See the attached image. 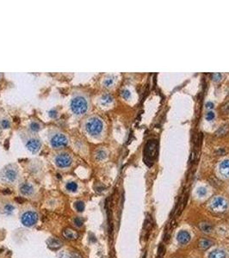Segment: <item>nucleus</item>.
<instances>
[{"instance_id":"f257e3e1","label":"nucleus","mask_w":229,"mask_h":258,"mask_svg":"<svg viewBox=\"0 0 229 258\" xmlns=\"http://www.w3.org/2000/svg\"><path fill=\"white\" fill-rule=\"evenodd\" d=\"M90 98L85 92L76 91L70 101V109L76 117L85 115L90 109Z\"/></svg>"},{"instance_id":"f03ea898","label":"nucleus","mask_w":229,"mask_h":258,"mask_svg":"<svg viewBox=\"0 0 229 258\" xmlns=\"http://www.w3.org/2000/svg\"><path fill=\"white\" fill-rule=\"evenodd\" d=\"M104 124L103 120L96 115L89 116L83 122V129L86 133V134L95 139L101 136Z\"/></svg>"},{"instance_id":"7ed1b4c3","label":"nucleus","mask_w":229,"mask_h":258,"mask_svg":"<svg viewBox=\"0 0 229 258\" xmlns=\"http://www.w3.org/2000/svg\"><path fill=\"white\" fill-rule=\"evenodd\" d=\"M48 139L50 146L55 150H61L66 147L69 142V137L63 131L56 127H52L48 131Z\"/></svg>"},{"instance_id":"20e7f679","label":"nucleus","mask_w":229,"mask_h":258,"mask_svg":"<svg viewBox=\"0 0 229 258\" xmlns=\"http://www.w3.org/2000/svg\"><path fill=\"white\" fill-rule=\"evenodd\" d=\"M21 138L25 144L26 148L32 153H36L42 146L41 138L34 133L29 130H24L21 132Z\"/></svg>"},{"instance_id":"39448f33","label":"nucleus","mask_w":229,"mask_h":258,"mask_svg":"<svg viewBox=\"0 0 229 258\" xmlns=\"http://www.w3.org/2000/svg\"><path fill=\"white\" fill-rule=\"evenodd\" d=\"M19 177V171L16 164H8L0 172V179L8 184L15 183Z\"/></svg>"},{"instance_id":"423d86ee","label":"nucleus","mask_w":229,"mask_h":258,"mask_svg":"<svg viewBox=\"0 0 229 258\" xmlns=\"http://www.w3.org/2000/svg\"><path fill=\"white\" fill-rule=\"evenodd\" d=\"M159 151V142L157 140H148L144 149V158L146 164H150L149 163L153 164L155 158H157Z\"/></svg>"},{"instance_id":"0eeeda50","label":"nucleus","mask_w":229,"mask_h":258,"mask_svg":"<svg viewBox=\"0 0 229 258\" xmlns=\"http://www.w3.org/2000/svg\"><path fill=\"white\" fill-rule=\"evenodd\" d=\"M54 164L59 169H66L69 168L72 163H73V158L72 156L65 151H61L58 152L54 157Z\"/></svg>"},{"instance_id":"6e6552de","label":"nucleus","mask_w":229,"mask_h":258,"mask_svg":"<svg viewBox=\"0 0 229 258\" xmlns=\"http://www.w3.org/2000/svg\"><path fill=\"white\" fill-rule=\"evenodd\" d=\"M211 209L215 213H224L227 211L228 207V201L221 196L215 197L213 199L210 204Z\"/></svg>"},{"instance_id":"1a4fd4ad","label":"nucleus","mask_w":229,"mask_h":258,"mask_svg":"<svg viewBox=\"0 0 229 258\" xmlns=\"http://www.w3.org/2000/svg\"><path fill=\"white\" fill-rule=\"evenodd\" d=\"M38 219H39V216H38L37 213H35L34 211H28V212H25L22 215L21 221L24 226L31 227L37 223Z\"/></svg>"},{"instance_id":"9d476101","label":"nucleus","mask_w":229,"mask_h":258,"mask_svg":"<svg viewBox=\"0 0 229 258\" xmlns=\"http://www.w3.org/2000/svg\"><path fill=\"white\" fill-rule=\"evenodd\" d=\"M19 191L20 193L24 195V196H28V197H30L32 196L34 194V186L29 183V182H23L20 185L19 187Z\"/></svg>"},{"instance_id":"9b49d317","label":"nucleus","mask_w":229,"mask_h":258,"mask_svg":"<svg viewBox=\"0 0 229 258\" xmlns=\"http://www.w3.org/2000/svg\"><path fill=\"white\" fill-rule=\"evenodd\" d=\"M63 243L61 240H59V238H56V237H49L48 240H47V245L49 249L51 250H59V248H61Z\"/></svg>"},{"instance_id":"f8f14e48","label":"nucleus","mask_w":229,"mask_h":258,"mask_svg":"<svg viewBox=\"0 0 229 258\" xmlns=\"http://www.w3.org/2000/svg\"><path fill=\"white\" fill-rule=\"evenodd\" d=\"M177 241L181 244H186L190 241V234L186 230H181L177 233Z\"/></svg>"},{"instance_id":"ddd939ff","label":"nucleus","mask_w":229,"mask_h":258,"mask_svg":"<svg viewBox=\"0 0 229 258\" xmlns=\"http://www.w3.org/2000/svg\"><path fill=\"white\" fill-rule=\"evenodd\" d=\"M63 237L68 240H76L79 237V234L75 230L72 229L70 227H67L66 229H64L63 232Z\"/></svg>"},{"instance_id":"4468645a","label":"nucleus","mask_w":229,"mask_h":258,"mask_svg":"<svg viewBox=\"0 0 229 258\" xmlns=\"http://www.w3.org/2000/svg\"><path fill=\"white\" fill-rule=\"evenodd\" d=\"M219 170L221 175H222L224 177H229V160L226 159L220 163Z\"/></svg>"},{"instance_id":"2eb2a0df","label":"nucleus","mask_w":229,"mask_h":258,"mask_svg":"<svg viewBox=\"0 0 229 258\" xmlns=\"http://www.w3.org/2000/svg\"><path fill=\"white\" fill-rule=\"evenodd\" d=\"M113 102V96L109 94V93H105V94H103L100 98H99V103L102 106H107V105H110L111 103Z\"/></svg>"},{"instance_id":"dca6fc26","label":"nucleus","mask_w":229,"mask_h":258,"mask_svg":"<svg viewBox=\"0 0 229 258\" xmlns=\"http://www.w3.org/2000/svg\"><path fill=\"white\" fill-rule=\"evenodd\" d=\"M42 128V124L38 120H31L29 124V130L32 133H36Z\"/></svg>"},{"instance_id":"f3484780","label":"nucleus","mask_w":229,"mask_h":258,"mask_svg":"<svg viewBox=\"0 0 229 258\" xmlns=\"http://www.w3.org/2000/svg\"><path fill=\"white\" fill-rule=\"evenodd\" d=\"M59 258H83L80 254L76 251H67L64 250L59 254Z\"/></svg>"},{"instance_id":"a211bd4d","label":"nucleus","mask_w":229,"mask_h":258,"mask_svg":"<svg viewBox=\"0 0 229 258\" xmlns=\"http://www.w3.org/2000/svg\"><path fill=\"white\" fill-rule=\"evenodd\" d=\"M226 253L225 251H223L222 250L220 249H216L212 250L209 254H208V258H226Z\"/></svg>"},{"instance_id":"6ab92c4d","label":"nucleus","mask_w":229,"mask_h":258,"mask_svg":"<svg viewBox=\"0 0 229 258\" xmlns=\"http://www.w3.org/2000/svg\"><path fill=\"white\" fill-rule=\"evenodd\" d=\"M212 244H213V242L211 240H209V239H207V238L200 239L199 242H198V247L201 250H206L210 246H212Z\"/></svg>"},{"instance_id":"aec40b11","label":"nucleus","mask_w":229,"mask_h":258,"mask_svg":"<svg viewBox=\"0 0 229 258\" xmlns=\"http://www.w3.org/2000/svg\"><path fill=\"white\" fill-rule=\"evenodd\" d=\"M198 227L202 232L207 233V234L211 233L212 230H213V226L210 223H208V222H201L200 224L198 225Z\"/></svg>"},{"instance_id":"412c9836","label":"nucleus","mask_w":229,"mask_h":258,"mask_svg":"<svg viewBox=\"0 0 229 258\" xmlns=\"http://www.w3.org/2000/svg\"><path fill=\"white\" fill-rule=\"evenodd\" d=\"M66 187V189L69 192H72V193H75L77 192L78 189H79V185L76 182L74 181H70V182H67L65 185Z\"/></svg>"},{"instance_id":"4be33fe9","label":"nucleus","mask_w":229,"mask_h":258,"mask_svg":"<svg viewBox=\"0 0 229 258\" xmlns=\"http://www.w3.org/2000/svg\"><path fill=\"white\" fill-rule=\"evenodd\" d=\"M0 127L3 129H8L10 127V120L8 117L3 116L0 118Z\"/></svg>"},{"instance_id":"5701e85b","label":"nucleus","mask_w":229,"mask_h":258,"mask_svg":"<svg viewBox=\"0 0 229 258\" xmlns=\"http://www.w3.org/2000/svg\"><path fill=\"white\" fill-rule=\"evenodd\" d=\"M3 213L6 214V215H11L15 210V206L11 204V203H6L3 207Z\"/></svg>"},{"instance_id":"b1692460","label":"nucleus","mask_w":229,"mask_h":258,"mask_svg":"<svg viewBox=\"0 0 229 258\" xmlns=\"http://www.w3.org/2000/svg\"><path fill=\"white\" fill-rule=\"evenodd\" d=\"M229 131V126L228 125H223L221 126L215 133V134L217 136H224L228 133V132Z\"/></svg>"},{"instance_id":"393cba45","label":"nucleus","mask_w":229,"mask_h":258,"mask_svg":"<svg viewBox=\"0 0 229 258\" xmlns=\"http://www.w3.org/2000/svg\"><path fill=\"white\" fill-rule=\"evenodd\" d=\"M75 210L79 213H82L84 212L85 210V207H86V205H85V202L82 201H77L74 202V205H73Z\"/></svg>"},{"instance_id":"a878e982","label":"nucleus","mask_w":229,"mask_h":258,"mask_svg":"<svg viewBox=\"0 0 229 258\" xmlns=\"http://www.w3.org/2000/svg\"><path fill=\"white\" fill-rule=\"evenodd\" d=\"M107 158V152L103 149H98L96 151V158L97 160H103Z\"/></svg>"},{"instance_id":"bb28decb","label":"nucleus","mask_w":229,"mask_h":258,"mask_svg":"<svg viewBox=\"0 0 229 258\" xmlns=\"http://www.w3.org/2000/svg\"><path fill=\"white\" fill-rule=\"evenodd\" d=\"M114 77H113V76H108L103 80V85H104V87L109 88V87H111L112 86V85L114 84Z\"/></svg>"},{"instance_id":"cd10ccee","label":"nucleus","mask_w":229,"mask_h":258,"mask_svg":"<svg viewBox=\"0 0 229 258\" xmlns=\"http://www.w3.org/2000/svg\"><path fill=\"white\" fill-rule=\"evenodd\" d=\"M73 223H74V225H75L76 226H78V227H81V226H83V224H84V219H83L82 218L77 216V217H74V219H73Z\"/></svg>"},{"instance_id":"c85d7f7f","label":"nucleus","mask_w":229,"mask_h":258,"mask_svg":"<svg viewBox=\"0 0 229 258\" xmlns=\"http://www.w3.org/2000/svg\"><path fill=\"white\" fill-rule=\"evenodd\" d=\"M121 96H122L124 99H128V98L131 96V93H130V91H129L128 89H122V90L121 91Z\"/></svg>"},{"instance_id":"c756f323","label":"nucleus","mask_w":229,"mask_h":258,"mask_svg":"<svg viewBox=\"0 0 229 258\" xmlns=\"http://www.w3.org/2000/svg\"><path fill=\"white\" fill-rule=\"evenodd\" d=\"M197 195H198L200 197L205 196V195H207V189H206V188H204V187H201V188H199V189H197Z\"/></svg>"},{"instance_id":"7c9ffc66","label":"nucleus","mask_w":229,"mask_h":258,"mask_svg":"<svg viewBox=\"0 0 229 258\" xmlns=\"http://www.w3.org/2000/svg\"><path fill=\"white\" fill-rule=\"evenodd\" d=\"M221 111L224 113V114H228L229 113V102H228L227 103H225L222 107H221Z\"/></svg>"},{"instance_id":"2f4dec72","label":"nucleus","mask_w":229,"mask_h":258,"mask_svg":"<svg viewBox=\"0 0 229 258\" xmlns=\"http://www.w3.org/2000/svg\"><path fill=\"white\" fill-rule=\"evenodd\" d=\"M221 78V73H214L212 75V79H214L215 81H218Z\"/></svg>"},{"instance_id":"473e14b6","label":"nucleus","mask_w":229,"mask_h":258,"mask_svg":"<svg viewBox=\"0 0 229 258\" xmlns=\"http://www.w3.org/2000/svg\"><path fill=\"white\" fill-rule=\"evenodd\" d=\"M215 118V114L213 112H208L206 115V119L208 120H212Z\"/></svg>"},{"instance_id":"72a5a7b5","label":"nucleus","mask_w":229,"mask_h":258,"mask_svg":"<svg viewBox=\"0 0 229 258\" xmlns=\"http://www.w3.org/2000/svg\"><path fill=\"white\" fill-rule=\"evenodd\" d=\"M206 107H207L208 109H212V108L214 107V104H213L211 102H208V103H206Z\"/></svg>"}]
</instances>
